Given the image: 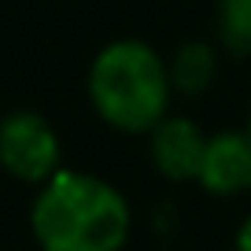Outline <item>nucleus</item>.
I'll return each instance as SVG.
<instances>
[{
	"label": "nucleus",
	"mask_w": 251,
	"mask_h": 251,
	"mask_svg": "<svg viewBox=\"0 0 251 251\" xmlns=\"http://www.w3.org/2000/svg\"><path fill=\"white\" fill-rule=\"evenodd\" d=\"M30 233L41 251H122L133 233V207L107 177L63 166L33 192Z\"/></svg>",
	"instance_id": "1"
},
{
	"label": "nucleus",
	"mask_w": 251,
	"mask_h": 251,
	"mask_svg": "<svg viewBox=\"0 0 251 251\" xmlns=\"http://www.w3.org/2000/svg\"><path fill=\"white\" fill-rule=\"evenodd\" d=\"M85 93L103 126L118 133H151L170 115V67L148 41L118 37L93 55Z\"/></svg>",
	"instance_id": "2"
},
{
	"label": "nucleus",
	"mask_w": 251,
	"mask_h": 251,
	"mask_svg": "<svg viewBox=\"0 0 251 251\" xmlns=\"http://www.w3.org/2000/svg\"><path fill=\"white\" fill-rule=\"evenodd\" d=\"M0 170L41 188L63 170V144L41 111L19 107L0 118Z\"/></svg>",
	"instance_id": "3"
},
{
	"label": "nucleus",
	"mask_w": 251,
	"mask_h": 251,
	"mask_svg": "<svg viewBox=\"0 0 251 251\" xmlns=\"http://www.w3.org/2000/svg\"><path fill=\"white\" fill-rule=\"evenodd\" d=\"M207 137L203 126L188 115H166L163 122L148 133V159L155 166V174L170 185H196L200 163L207 151Z\"/></svg>",
	"instance_id": "4"
},
{
	"label": "nucleus",
	"mask_w": 251,
	"mask_h": 251,
	"mask_svg": "<svg viewBox=\"0 0 251 251\" xmlns=\"http://www.w3.org/2000/svg\"><path fill=\"white\" fill-rule=\"evenodd\" d=\"M196 185L214 200H236L251 192V137L248 129H218L207 137Z\"/></svg>",
	"instance_id": "5"
},
{
	"label": "nucleus",
	"mask_w": 251,
	"mask_h": 251,
	"mask_svg": "<svg viewBox=\"0 0 251 251\" xmlns=\"http://www.w3.org/2000/svg\"><path fill=\"white\" fill-rule=\"evenodd\" d=\"M174 96H203L218 78V52L207 41H185L166 59Z\"/></svg>",
	"instance_id": "6"
},
{
	"label": "nucleus",
	"mask_w": 251,
	"mask_h": 251,
	"mask_svg": "<svg viewBox=\"0 0 251 251\" xmlns=\"http://www.w3.org/2000/svg\"><path fill=\"white\" fill-rule=\"evenodd\" d=\"M218 41L233 55H251V0H218Z\"/></svg>",
	"instance_id": "7"
},
{
	"label": "nucleus",
	"mask_w": 251,
	"mask_h": 251,
	"mask_svg": "<svg viewBox=\"0 0 251 251\" xmlns=\"http://www.w3.org/2000/svg\"><path fill=\"white\" fill-rule=\"evenodd\" d=\"M233 251H251V211L244 214V222L233 233Z\"/></svg>",
	"instance_id": "8"
},
{
	"label": "nucleus",
	"mask_w": 251,
	"mask_h": 251,
	"mask_svg": "<svg viewBox=\"0 0 251 251\" xmlns=\"http://www.w3.org/2000/svg\"><path fill=\"white\" fill-rule=\"evenodd\" d=\"M244 129H248V137H251V107H248V126H244Z\"/></svg>",
	"instance_id": "9"
}]
</instances>
